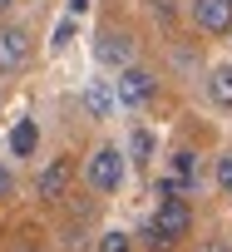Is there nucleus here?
<instances>
[{
    "label": "nucleus",
    "instance_id": "nucleus-13",
    "mask_svg": "<svg viewBox=\"0 0 232 252\" xmlns=\"http://www.w3.org/2000/svg\"><path fill=\"white\" fill-rule=\"evenodd\" d=\"M94 252H134V237L119 232V227H109V232H99V247Z\"/></svg>",
    "mask_w": 232,
    "mask_h": 252
},
{
    "label": "nucleus",
    "instance_id": "nucleus-16",
    "mask_svg": "<svg viewBox=\"0 0 232 252\" xmlns=\"http://www.w3.org/2000/svg\"><path fill=\"white\" fill-rule=\"evenodd\" d=\"M69 35H74V20H64V25L55 30V50H64V45H69Z\"/></svg>",
    "mask_w": 232,
    "mask_h": 252
},
{
    "label": "nucleus",
    "instance_id": "nucleus-2",
    "mask_svg": "<svg viewBox=\"0 0 232 252\" xmlns=\"http://www.w3.org/2000/svg\"><path fill=\"white\" fill-rule=\"evenodd\" d=\"M89 188L94 193H119L124 188V154L114 149V144H104V149H94V158H89Z\"/></svg>",
    "mask_w": 232,
    "mask_h": 252
},
{
    "label": "nucleus",
    "instance_id": "nucleus-7",
    "mask_svg": "<svg viewBox=\"0 0 232 252\" xmlns=\"http://www.w3.org/2000/svg\"><path fill=\"white\" fill-rule=\"evenodd\" d=\"M193 25L207 35H227L232 30V0H193Z\"/></svg>",
    "mask_w": 232,
    "mask_h": 252
},
{
    "label": "nucleus",
    "instance_id": "nucleus-9",
    "mask_svg": "<svg viewBox=\"0 0 232 252\" xmlns=\"http://www.w3.org/2000/svg\"><path fill=\"white\" fill-rule=\"evenodd\" d=\"M35 144H40L35 119H20V124H15V134H10V154H15V158H30V154H35Z\"/></svg>",
    "mask_w": 232,
    "mask_h": 252
},
{
    "label": "nucleus",
    "instance_id": "nucleus-17",
    "mask_svg": "<svg viewBox=\"0 0 232 252\" xmlns=\"http://www.w3.org/2000/svg\"><path fill=\"white\" fill-rule=\"evenodd\" d=\"M198 252H232V242H227V237H207Z\"/></svg>",
    "mask_w": 232,
    "mask_h": 252
},
{
    "label": "nucleus",
    "instance_id": "nucleus-5",
    "mask_svg": "<svg viewBox=\"0 0 232 252\" xmlns=\"http://www.w3.org/2000/svg\"><path fill=\"white\" fill-rule=\"evenodd\" d=\"M69 183H74V158H64V154H59V158H50V163L40 168V178H35V193H40L45 203H59Z\"/></svg>",
    "mask_w": 232,
    "mask_h": 252
},
{
    "label": "nucleus",
    "instance_id": "nucleus-3",
    "mask_svg": "<svg viewBox=\"0 0 232 252\" xmlns=\"http://www.w3.org/2000/svg\"><path fill=\"white\" fill-rule=\"evenodd\" d=\"M30 55H35V35L25 25H0V74L25 69Z\"/></svg>",
    "mask_w": 232,
    "mask_h": 252
},
{
    "label": "nucleus",
    "instance_id": "nucleus-6",
    "mask_svg": "<svg viewBox=\"0 0 232 252\" xmlns=\"http://www.w3.org/2000/svg\"><path fill=\"white\" fill-rule=\"evenodd\" d=\"M94 55H99V64H119V69H129V60H134V35L104 25L99 40H94Z\"/></svg>",
    "mask_w": 232,
    "mask_h": 252
},
{
    "label": "nucleus",
    "instance_id": "nucleus-20",
    "mask_svg": "<svg viewBox=\"0 0 232 252\" xmlns=\"http://www.w3.org/2000/svg\"><path fill=\"white\" fill-rule=\"evenodd\" d=\"M10 5H15V0H0V20H5V15H10Z\"/></svg>",
    "mask_w": 232,
    "mask_h": 252
},
{
    "label": "nucleus",
    "instance_id": "nucleus-14",
    "mask_svg": "<svg viewBox=\"0 0 232 252\" xmlns=\"http://www.w3.org/2000/svg\"><path fill=\"white\" fill-rule=\"evenodd\" d=\"M148 15H153L158 25H173V15H178V5H173V0H148Z\"/></svg>",
    "mask_w": 232,
    "mask_h": 252
},
{
    "label": "nucleus",
    "instance_id": "nucleus-21",
    "mask_svg": "<svg viewBox=\"0 0 232 252\" xmlns=\"http://www.w3.org/2000/svg\"><path fill=\"white\" fill-rule=\"evenodd\" d=\"M0 99H5V94H0Z\"/></svg>",
    "mask_w": 232,
    "mask_h": 252
},
{
    "label": "nucleus",
    "instance_id": "nucleus-11",
    "mask_svg": "<svg viewBox=\"0 0 232 252\" xmlns=\"http://www.w3.org/2000/svg\"><path fill=\"white\" fill-rule=\"evenodd\" d=\"M114 104H119V99H114V94H109L104 84H89V89H84V109H89L94 119H104V114H109Z\"/></svg>",
    "mask_w": 232,
    "mask_h": 252
},
{
    "label": "nucleus",
    "instance_id": "nucleus-12",
    "mask_svg": "<svg viewBox=\"0 0 232 252\" xmlns=\"http://www.w3.org/2000/svg\"><path fill=\"white\" fill-rule=\"evenodd\" d=\"M129 154H134V163H139V168H148V163H153V134H148V129H134Z\"/></svg>",
    "mask_w": 232,
    "mask_h": 252
},
{
    "label": "nucleus",
    "instance_id": "nucleus-1",
    "mask_svg": "<svg viewBox=\"0 0 232 252\" xmlns=\"http://www.w3.org/2000/svg\"><path fill=\"white\" fill-rule=\"evenodd\" d=\"M148 222H153V232L173 247L178 237L193 232V203H188V198H158V213H153Z\"/></svg>",
    "mask_w": 232,
    "mask_h": 252
},
{
    "label": "nucleus",
    "instance_id": "nucleus-19",
    "mask_svg": "<svg viewBox=\"0 0 232 252\" xmlns=\"http://www.w3.org/2000/svg\"><path fill=\"white\" fill-rule=\"evenodd\" d=\"M84 10H89V0H69V20H79Z\"/></svg>",
    "mask_w": 232,
    "mask_h": 252
},
{
    "label": "nucleus",
    "instance_id": "nucleus-10",
    "mask_svg": "<svg viewBox=\"0 0 232 252\" xmlns=\"http://www.w3.org/2000/svg\"><path fill=\"white\" fill-rule=\"evenodd\" d=\"M207 99H212L217 109H232V64L212 69V79H207Z\"/></svg>",
    "mask_w": 232,
    "mask_h": 252
},
{
    "label": "nucleus",
    "instance_id": "nucleus-4",
    "mask_svg": "<svg viewBox=\"0 0 232 252\" xmlns=\"http://www.w3.org/2000/svg\"><path fill=\"white\" fill-rule=\"evenodd\" d=\"M153 94H158V79H153L148 69H139V64L119 69V79H114V99H119L124 109H139V104H148Z\"/></svg>",
    "mask_w": 232,
    "mask_h": 252
},
{
    "label": "nucleus",
    "instance_id": "nucleus-18",
    "mask_svg": "<svg viewBox=\"0 0 232 252\" xmlns=\"http://www.w3.org/2000/svg\"><path fill=\"white\" fill-rule=\"evenodd\" d=\"M10 188H15V178H10V168H0V198H10Z\"/></svg>",
    "mask_w": 232,
    "mask_h": 252
},
{
    "label": "nucleus",
    "instance_id": "nucleus-8",
    "mask_svg": "<svg viewBox=\"0 0 232 252\" xmlns=\"http://www.w3.org/2000/svg\"><path fill=\"white\" fill-rule=\"evenodd\" d=\"M173 183H178L183 198L198 193V154H193V149H178V154H173Z\"/></svg>",
    "mask_w": 232,
    "mask_h": 252
},
{
    "label": "nucleus",
    "instance_id": "nucleus-15",
    "mask_svg": "<svg viewBox=\"0 0 232 252\" xmlns=\"http://www.w3.org/2000/svg\"><path fill=\"white\" fill-rule=\"evenodd\" d=\"M212 178H217V188H222V193L232 198V154H227V158H217V168H212Z\"/></svg>",
    "mask_w": 232,
    "mask_h": 252
}]
</instances>
